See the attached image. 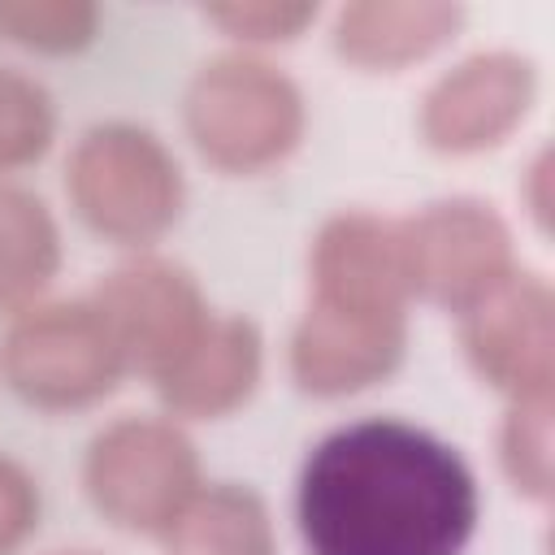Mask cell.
I'll return each mask as SVG.
<instances>
[{"instance_id":"cell-1","label":"cell","mask_w":555,"mask_h":555,"mask_svg":"<svg viewBox=\"0 0 555 555\" xmlns=\"http://www.w3.org/2000/svg\"><path fill=\"white\" fill-rule=\"evenodd\" d=\"M477 520L473 464L442 434L399 416L330 429L295 477L308 555H464Z\"/></svg>"},{"instance_id":"cell-2","label":"cell","mask_w":555,"mask_h":555,"mask_svg":"<svg viewBox=\"0 0 555 555\" xmlns=\"http://www.w3.org/2000/svg\"><path fill=\"white\" fill-rule=\"evenodd\" d=\"M182 126L204 165L230 178H256L299 152L308 100L282 65L230 48L191 74Z\"/></svg>"},{"instance_id":"cell-3","label":"cell","mask_w":555,"mask_h":555,"mask_svg":"<svg viewBox=\"0 0 555 555\" xmlns=\"http://www.w3.org/2000/svg\"><path fill=\"white\" fill-rule=\"evenodd\" d=\"M65 195L78 221L104 243L152 251L186 208V178L156 130L95 121L65 156Z\"/></svg>"},{"instance_id":"cell-4","label":"cell","mask_w":555,"mask_h":555,"mask_svg":"<svg viewBox=\"0 0 555 555\" xmlns=\"http://www.w3.org/2000/svg\"><path fill=\"white\" fill-rule=\"evenodd\" d=\"M204 486L195 438L173 416H117L82 455V490L91 507L121 533L165 538Z\"/></svg>"},{"instance_id":"cell-5","label":"cell","mask_w":555,"mask_h":555,"mask_svg":"<svg viewBox=\"0 0 555 555\" xmlns=\"http://www.w3.org/2000/svg\"><path fill=\"white\" fill-rule=\"evenodd\" d=\"M126 373L130 369L91 295L39 299L9 317L0 334V377L22 403L39 412L95 408Z\"/></svg>"},{"instance_id":"cell-6","label":"cell","mask_w":555,"mask_h":555,"mask_svg":"<svg viewBox=\"0 0 555 555\" xmlns=\"http://www.w3.org/2000/svg\"><path fill=\"white\" fill-rule=\"evenodd\" d=\"M399 243L412 304H429L451 317L477 308L520 269L507 217L477 195H447L403 217Z\"/></svg>"},{"instance_id":"cell-7","label":"cell","mask_w":555,"mask_h":555,"mask_svg":"<svg viewBox=\"0 0 555 555\" xmlns=\"http://www.w3.org/2000/svg\"><path fill=\"white\" fill-rule=\"evenodd\" d=\"M91 304L100 308L126 369L147 382L173 369L178 356L212 321V304L199 278L160 251H134L108 269L95 282Z\"/></svg>"},{"instance_id":"cell-8","label":"cell","mask_w":555,"mask_h":555,"mask_svg":"<svg viewBox=\"0 0 555 555\" xmlns=\"http://www.w3.org/2000/svg\"><path fill=\"white\" fill-rule=\"evenodd\" d=\"M542 69L529 52L481 48L442 69L416 108V130L438 156H481L503 147L533 113Z\"/></svg>"},{"instance_id":"cell-9","label":"cell","mask_w":555,"mask_h":555,"mask_svg":"<svg viewBox=\"0 0 555 555\" xmlns=\"http://www.w3.org/2000/svg\"><path fill=\"white\" fill-rule=\"evenodd\" d=\"M460 321V351L503 403L551 399L555 390V291L542 273L516 269Z\"/></svg>"},{"instance_id":"cell-10","label":"cell","mask_w":555,"mask_h":555,"mask_svg":"<svg viewBox=\"0 0 555 555\" xmlns=\"http://www.w3.org/2000/svg\"><path fill=\"white\" fill-rule=\"evenodd\" d=\"M308 304L364 317H408L412 291L399 221L369 208L330 212L308 247Z\"/></svg>"},{"instance_id":"cell-11","label":"cell","mask_w":555,"mask_h":555,"mask_svg":"<svg viewBox=\"0 0 555 555\" xmlns=\"http://www.w3.org/2000/svg\"><path fill=\"white\" fill-rule=\"evenodd\" d=\"M408 356V317H364L321 304H304L286 369L291 382L312 399H347L373 390L399 373Z\"/></svg>"},{"instance_id":"cell-12","label":"cell","mask_w":555,"mask_h":555,"mask_svg":"<svg viewBox=\"0 0 555 555\" xmlns=\"http://www.w3.org/2000/svg\"><path fill=\"white\" fill-rule=\"evenodd\" d=\"M264 373V334L243 312H212L204 334L165 369L152 390L160 412L191 425V421H225L234 416L260 386Z\"/></svg>"},{"instance_id":"cell-13","label":"cell","mask_w":555,"mask_h":555,"mask_svg":"<svg viewBox=\"0 0 555 555\" xmlns=\"http://www.w3.org/2000/svg\"><path fill=\"white\" fill-rule=\"evenodd\" d=\"M468 13L451 0H356L334 13V56L360 74H403L438 56Z\"/></svg>"},{"instance_id":"cell-14","label":"cell","mask_w":555,"mask_h":555,"mask_svg":"<svg viewBox=\"0 0 555 555\" xmlns=\"http://www.w3.org/2000/svg\"><path fill=\"white\" fill-rule=\"evenodd\" d=\"M65 260L52 208L13 182H0V317H17L48 299Z\"/></svg>"},{"instance_id":"cell-15","label":"cell","mask_w":555,"mask_h":555,"mask_svg":"<svg viewBox=\"0 0 555 555\" xmlns=\"http://www.w3.org/2000/svg\"><path fill=\"white\" fill-rule=\"evenodd\" d=\"M160 542L169 555H278L273 512L243 481H204Z\"/></svg>"},{"instance_id":"cell-16","label":"cell","mask_w":555,"mask_h":555,"mask_svg":"<svg viewBox=\"0 0 555 555\" xmlns=\"http://www.w3.org/2000/svg\"><path fill=\"white\" fill-rule=\"evenodd\" d=\"M555 399H525V403H503V421L494 434V455L499 473L507 486L529 499L546 503L555 486Z\"/></svg>"},{"instance_id":"cell-17","label":"cell","mask_w":555,"mask_h":555,"mask_svg":"<svg viewBox=\"0 0 555 555\" xmlns=\"http://www.w3.org/2000/svg\"><path fill=\"white\" fill-rule=\"evenodd\" d=\"M0 39L35 56H74L100 39L91 0H0Z\"/></svg>"},{"instance_id":"cell-18","label":"cell","mask_w":555,"mask_h":555,"mask_svg":"<svg viewBox=\"0 0 555 555\" xmlns=\"http://www.w3.org/2000/svg\"><path fill=\"white\" fill-rule=\"evenodd\" d=\"M56 139V100L52 91L13 65H0V182L4 173L30 169Z\"/></svg>"},{"instance_id":"cell-19","label":"cell","mask_w":555,"mask_h":555,"mask_svg":"<svg viewBox=\"0 0 555 555\" xmlns=\"http://www.w3.org/2000/svg\"><path fill=\"white\" fill-rule=\"evenodd\" d=\"M199 17L221 30L238 52H260L278 43H295L308 26H317L321 4L312 0H221L204 4Z\"/></svg>"},{"instance_id":"cell-20","label":"cell","mask_w":555,"mask_h":555,"mask_svg":"<svg viewBox=\"0 0 555 555\" xmlns=\"http://www.w3.org/2000/svg\"><path fill=\"white\" fill-rule=\"evenodd\" d=\"M39 481L30 477L26 464L13 455H0V555H13L26 546V538L39 529Z\"/></svg>"},{"instance_id":"cell-21","label":"cell","mask_w":555,"mask_h":555,"mask_svg":"<svg viewBox=\"0 0 555 555\" xmlns=\"http://www.w3.org/2000/svg\"><path fill=\"white\" fill-rule=\"evenodd\" d=\"M551 173H555L551 147H538L520 173V199H525V212L533 217L538 234H551Z\"/></svg>"},{"instance_id":"cell-22","label":"cell","mask_w":555,"mask_h":555,"mask_svg":"<svg viewBox=\"0 0 555 555\" xmlns=\"http://www.w3.org/2000/svg\"><path fill=\"white\" fill-rule=\"evenodd\" d=\"M56 555H91V551H56Z\"/></svg>"}]
</instances>
